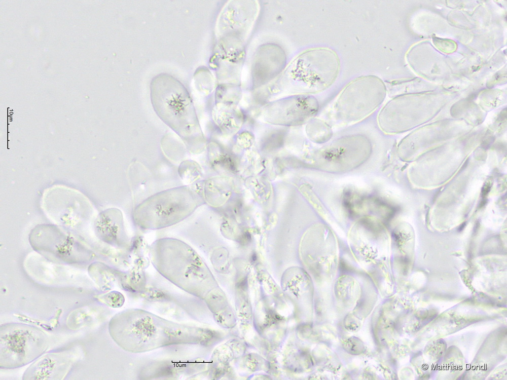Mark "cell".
I'll return each instance as SVG.
<instances>
[{"instance_id": "277c9868", "label": "cell", "mask_w": 507, "mask_h": 380, "mask_svg": "<svg viewBox=\"0 0 507 380\" xmlns=\"http://www.w3.org/2000/svg\"><path fill=\"white\" fill-rule=\"evenodd\" d=\"M198 197L188 186L171 188L143 200L134 209L135 224L143 230H158L188 218L197 206Z\"/></svg>"}, {"instance_id": "7a4b0ae2", "label": "cell", "mask_w": 507, "mask_h": 380, "mask_svg": "<svg viewBox=\"0 0 507 380\" xmlns=\"http://www.w3.org/2000/svg\"><path fill=\"white\" fill-rule=\"evenodd\" d=\"M146 311L130 310L115 315L108 329L121 348L133 352H144L173 344L189 343L192 328Z\"/></svg>"}, {"instance_id": "e0dca14e", "label": "cell", "mask_w": 507, "mask_h": 380, "mask_svg": "<svg viewBox=\"0 0 507 380\" xmlns=\"http://www.w3.org/2000/svg\"><path fill=\"white\" fill-rule=\"evenodd\" d=\"M235 146L241 153L254 147L256 137L254 134L248 130H241L234 135Z\"/></svg>"}, {"instance_id": "ac0fdd59", "label": "cell", "mask_w": 507, "mask_h": 380, "mask_svg": "<svg viewBox=\"0 0 507 380\" xmlns=\"http://www.w3.org/2000/svg\"><path fill=\"white\" fill-rule=\"evenodd\" d=\"M99 299L104 303L113 308H118L123 305L124 297L123 295L117 291H113L99 297Z\"/></svg>"}, {"instance_id": "4fadbf2b", "label": "cell", "mask_w": 507, "mask_h": 380, "mask_svg": "<svg viewBox=\"0 0 507 380\" xmlns=\"http://www.w3.org/2000/svg\"><path fill=\"white\" fill-rule=\"evenodd\" d=\"M108 217L105 213L101 217L104 219V230L101 233L105 241L116 245H123L126 237L124 227L122 214L118 209L107 211Z\"/></svg>"}, {"instance_id": "ba28073f", "label": "cell", "mask_w": 507, "mask_h": 380, "mask_svg": "<svg viewBox=\"0 0 507 380\" xmlns=\"http://www.w3.org/2000/svg\"><path fill=\"white\" fill-rule=\"evenodd\" d=\"M372 144L362 135L340 138L315 151L311 157L315 168L329 172H343L354 169L370 157Z\"/></svg>"}, {"instance_id": "9c48e42d", "label": "cell", "mask_w": 507, "mask_h": 380, "mask_svg": "<svg viewBox=\"0 0 507 380\" xmlns=\"http://www.w3.org/2000/svg\"><path fill=\"white\" fill-rule=\"evenodd\" d=\"M388 236L382 223L370 217L362 218L350 229L349 246L355 257L365 262H382L388 255Z\"/></svg>"}, {"instance_id": "6da1fadb", "label": "cell", "mask_w": 507, "mask_h": 380, "mask_svg": "<svg viewBox=\"0 0 507 380\" xmlns=\"http://www.w3.org/2000/svg\"><path fill=\"white\" fill-rule=\"evenodd\" d=\"M150 90L151 103L159 118L180 137L190 151H203L206 141L186 87L172 75L161 73L152 79Z\"/></svg>"}, {"instance_id": "8fae6325", "label": "cell", "mask_w": 507, "mask_h": 380, "mask_svg": "<svg viewBox=\"0 0 507 380\" xmlns=\"http://www.w3.org/2000/svg\"><path fill=\"white\" fill-rule=\"evenodd\" d=\"M70 352H55L40 358L25 371L23 379H52V377L64 376L75 362Z\"/></svg>"}, {"instance_id": "8992f818", "label": "cell", "mask_w": 507, "mask_h": 380, "mask_svg": "<svg viewBox=\"0 0 507 380\" xmlns=\"http://www.w3.org/2000/svg\"><path fill=\"white\" fill-rule=\"evenodd\" d=\"M386 95V86L379 77L370 75L358 78L338 95L333 107V116L343 124L360 122L378 108Z\"/></svg>"}, {"instance_id": "52a82bcc", "label": "cell", "mask_w": 507, "mask_h": 380, "mask_svg": "<svg viewBox=\"0 0 507 380\" xmlns=\"http://www.w3.org/2000/svg\"><path fill=\"white\" fill-rule=\"evenodd\" d=\"M1 367L16 368L32 362L49 346L47 334L38 328L21 323L1 327Z\"/></svg>"}, {"instance_id": "5b68a950", "label": "cell", "mask_w": 507, "mask_h": 380, "mask_svg": "<svg viewBox=\"0 0 507 380\" xmlns=\"http://www.w3.org/2000/svg\"><path fill=\"white\" fill-rule=\"evenodd\" d=\"M150 257L156 269L167 280L187 292H193L200 277V260L188 244L164 238L154 241Z\"/></svg>"}, {"instance_id": "9a60e30c", "label": "cell", "mask_w": 507, "mask_h": 380, "mask_svg": "<svg viewBox=\"0 0 507 380\" xmlns=\"http://www.w3.org/2000/svg\"><path fill=\"white\" fill-rule=\"evenodd\" d=\"M286 129L273 128L268 130L260 138L258 146L263 153H270L284 146Z\"/></svg>"}, {"instance_id": "30bf717a", "label": "cell", "mask_w": 507, "mask_h": 380, "mask_svg": "<svg viewBox=\"0 0 507 380\" xmlns=\"http://www.w3.org/2000/svg\"><path fill=\"white\" fill-rule=\"evenodd\" d=\"M319 103L313 96L294 95L274 100L262 108V118L273 126L296 127L307 123L317 112Z\"/></svg>"}, {"instance_id": "3957f363", "label": "cell", "mask_w": 507, "mask_h": 380, "mask_svg": "<svg viewBox=\"0 0 507 380\" xmlns=\"http://www.w3.org/2000/svg\"><path fill=\"white\" fill-rule=\"evenodd\" d=\"M340 69L339 58L333 50L326 48L307 50L288 66L273 92L308 95L322 91L336 81Z\"/></svg>"}, {"instance_id": "5bb4252c", "label": "cell", "mask_w": 507, "mask_h": 380, "mask_svg": "<svg viewBox=\"0 0 507 380\" xmlns=\"http://www.w3.org/2000/svg\"><path fill=\"white\" fill-rule=\"evenodd\" d=\"M208 158L214 168L230 173H236L239 168L236 159L222 145L211 142L208 145Z\"/></svg>"}, {"instance_id": "7c38bea8", "label": "cell", "mask_w": 507, "mask_h": 380, "mask_svg": "<svg viewBox=\"0 0 507 380\" xmlns=\"http://www.w3.org/2000/svg\"><path fill=\"white\" fill-rule=\"evenodd\" d=\"M216 108L213 120L221 133L227 136H234L241 130L244 119L237 109L225 105Z\"/></svg>"}, {"instance_id": "2e32d148", "label": "cell", "mask_w": 507, "mask_h": 380, "mask_svg": "<svg viewBox=\"0 0 507 380\" xmlns=\"http://www.w3.org/2000/svg\"><path fill=\"white\" fill-rule=\"evenodd\" d=\"M306 134L312 142L323 143L328 141L333 136L330 126L325 122L318 119H311L306 124Z\"/></svg>"}]
</instances>
